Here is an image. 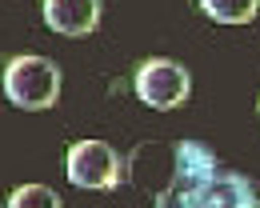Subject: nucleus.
<instances>
[{
  "label": "nucleus",
  "mask_w": 260,
  "mask_h": 208,
  "mask_svg": "<svg viewBox=\"0 0 260 208\" xmlns=\"http://www.w3.org/2000/svg\"><path fill=\"white\" fill-rule=\"evenodd\" d=\"M152 208H256V192H252L248 176L224 172L204 144L180 140L176 172L156 192Z\"/></svg>",
  "instance_id": "obj_1"
},
{
  "label": "nucleus",
  "mask_w": 260,
  "mask_h": 208,
  "mask_svg": "<svg viewBox=\"0 0 260 208\" xmlns=\"http://www.w3.org/2000/svg\"><path fill=\"white\" fill-rule=\"evenodd\" d=\"M4 96L16 108H52L60 100V68L44 56H12L4 64Z\"/></svg>",
  "instance_id": "obj_2"
},
{
  "label": "nucleus",
  "mask_w": 260,
  "mask_h": 208,
  "mask_svg": "<svg viewBox=\"0 0 260 208\" xmlns=\"http://www.w3.org/2000/svg\"><path fill=\"white\" fill-rule=\"evenodd\" d=\"M120 172H124V164L104 140H76L64 156V176L76 188H92V192L116 188Z\"/></svg>",
  "instance_id": "obj_3"
},
{
  "label": "nucleus",
  "mask_w": 260,
  "mask_h": 208,
  "mask_svg": "<svg viewBox=\"0 0 260 208\" xmlns=\"http://www.w3.org/2000/svg\"><path fill=\"white\" fill-rule=\"evenodd\" d=\"M132 88H136V96L148 104V108H156V112H168V108H180V104L188 100V72L180 68L176 60H144L140 68H136V80H132Z\"/></svg>",
  "instance_id": "obj_4"
},
{
  "label": "nucleus",
  "mask_w": 260,
  "mask_h": 208,
  "mask_svg": "<svg viewBox=\"0 0 260 208\" xmlns=\"http://www.w3.org/2000/svg\"><path fill=\"white\" fill-rule=\"evenodd\" d=\"M44 24L60 36H88L100 24V0H44Z\"/></svg>",
  "instance_id": "obj_5"
},
{
  "label": "nucleus",
  "mask_w": 260,
  "mask_h": 208,
  "mask_svg": "<svg viewBox=\"0 0 260 208\" xmlns=\"http://www.w3.org/2000/svg\"><path fill=\"white\" fill-rule=\"evenodd\" d=\"M200 8L216 24H248L260 12V0H200Z\"/></svg>",
  "instance_id": "obj_6"
},
{
  "label": "nucleus",
  "mask_w": 260,
  "mask_h": 208,
  "mask_svg": "<svg viewBox=\"0 0 260 208\" xmlns=\"http://www.w3.org/2000/svg\"><path fill=\"white\" fill-rule=\"evenodd\" d=\"M8 208H60V196L44 184H20V188H12Z\"/></svg>",
  "instance_id": "obj_7"
},
{
  "label": "nucleus",
  "mask_w": 260,
  "mask_h": 208,
  "mask_svg": "<svg viewBox=\"0 0 260 208\" xmlns=\"http://www.w3.org/2000/svg\"><path fill=\"white\" fill-rule=\"evenodd\" d=\"M256 208H260V196H256Z\"/></svg>",
  "instance_id": "obj_8"
},
{
  "label": "nucleus",
  "mask_w": 260,
  "mask_h": 208,
  "mask_svg": "<svg viewBox=\"0 0 260 208\" xmlns=\"http://www.w3.org/2000/svg\"><path fill=\"white\" fill-rule=\"evenodd\" d=\"M256 108H260V100H256Z\"/></svg>",
  "instance_id": "obj_9"
}]
</instances>
